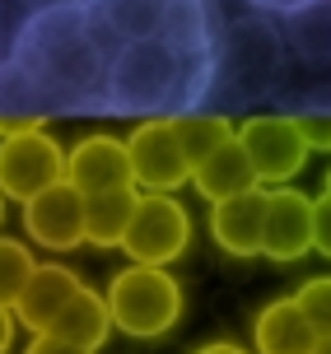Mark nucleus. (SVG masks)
<instances>
[{"mask_svg": "<svg viewBox=\"0 0 331 354\" xmlns=\"http://www.w3.org/2000/svg\"><path fill=\"white\" fill-rule=\"evenodd\" d=\"M5 61L33 88L37 112L52 117H98L107 52L89 28L84 0H33L10 28Z\"/></svg>", "mask_w": 331, "mask_h": 354, "instance_id": "obj_1", "label": "nucleus"}, {"mask_svg": "<svg viewBox=\"0 0 331 354\" xmlns=\"http://www.w3.org/2000/svg\"><path fill=\"white\" fill-rule=\"evenodd\" d=\"M215 52H187L163 37L122 42L107 56L98 117H177L215 98Z\"/></svg>", "mask_w": 331, "mask_h": 354, "instance_id": "obj_2", "label": "nucleus"}, {"mask_svg": "<svg viewBox=\"0 0 331 354\" xmlns=\"http://www.w3.org/2000/svg\"><path fill=\"white\" fill-rule=\"evenodd\" d=\"M89 28L107 56L122 42L163 37L187 52H215V15L210 0H84Z\"/></svg>", "mask_w": 331, "mask_h": 354, "instance_id": "obj_3", "label": "nucleus"}, {"mask_svg": "<svg viewBox=\"0 0 331 354\" xmlns=\"http://www.w3.org/2000/svg\"><path fill=\"white\" fill-rule=\"evenodd\" d=\"M107 317H112V331H122L131 340H163L182 322V308H187V294L177 275H168L163 266H122L112 284H107Z\"/></svg>", "mask_w": 331, "mask_h": 354, "instance_id": "obj_4", "label": "nucleus"}, {"mask_svg": "<svg viewBox=\"0 0 331 354\" xmlns=\"http://www.w3.org/2000/svg\"><path fill=\"white\" fill-rule=\"evenodd\" d=\"M117 248L140 266H173L192 248V214L173 192H140Z\"/></svg>", "mask_w": 331, "mask_h": 354, "instance_id": "obj_5", "label": "nucleus"}, {"mask_svg": "<svg viewBox=\"0 0 331 354\" xmlns=\"http://www.w3.org/2000/svg\"><path fill=\"white\" fill-rule=\"evenodd\" d=\"M215 56H220L215 93L229 84L233 98H247V93L271 88V80H276V71H280V37L266 28L262 19H243V24H233L224 37H215Z\"/></svg>", "mask_w": 331, "mask_h": 354, "instance_id": "obj_6", "label": "nucleus"}, {"mask_svg": "<svg viewBox=\"0 0 331 354\" xmlns=\"http://www.w3.org/2000/svg\"><path fill=\"white\" fill-rule=\"evenodd\" d=\"M233 136H238V145H243L252 173H257V187L294 182V177L308 168V159H313L308 140L298 136V122H294V117H285V112L247 117V122H238Z\"/></svg>", "mask_w": 331, "mask_h": 354, "instance_id": "obj_7", "label": "nucleus"}, {"mask_svg": "<svg viewBox=\"0 0 331 354\" xmlns=\"http://www.w3.org/2000/svg\"><path fill=\"white\" fill-rule=\"evenodd\" d=\"M131 177L140 192H182L192 187V159L182 154L168 117H140V126L126 136Z\"/></svg>", "mask_w": 331, "mask_h": 354, "instance_id": "obj_8", "label": "nucleus"}, {"mask_svg": "<svg viewBox=\"0 0 331 354\" xmlns=\"http://www.w3.org/2000/svg\"><path fill=\"white\" fill-rule=\"evenodd\" d=\"M66 177V149L47 131H19L0 136V196L28 201L42 187Z\"/></svg>", "mask_w": 331, "mask_h": 354, "instance_id": "obj_9", "label": "nucleus"}, {"mask_svg": "<svg viewBox=\"0 0 331 354\" xmlns=\"http://www.w3.org/2000/svg\"><path fill=\"white\" fill-rule=\"evenodd\" d=\"M313 252V196L280 182L266 187V219H262V257L276 266H294Z\"/></svg>", "mask_w": 331, "mask_h": 354, "instance_id": "obj_10", "label": "nucleus"}, {"mask_svg": "<svg viewBox=\"0 0 331 354\" xmlns=\"http://www.w3.org/2000/svg\"><path fill=\"white\" fill-rule=\"evenodd\" d=\"M24 233L37 248H52V252L80 248L84 243V192L61 177L52 187H42L37 196H28L24 201Z\"/></svg>", "mask_w": 331, "mask_h": 354, "instance_id": "obj_11", "label": "nucleus"}, {"mask_svg": "<svg viewBox=\"0 0 331 354\" xmlns=\"http://www.w3.org/2000/svg\"><path fill=\"white\" fill-rule=\"evenodd\" d=\"M262 219H266V187H247L210 205V238L233 261L262 257Z\"/></svg>", "mask_w": 331, "mask_h": 354, "instance_id": "obj_12", "label": "nucleus"}, {"mask_svg": "<svg viewBox=\"0 0 331 354\" xmlns=\"http://www.w3.org/2000/svg\"><path fill=\"white\" fill-rule=\"evenodd\" d=\"M66 182L80 187L84 196L107 192V187H131V154H126V140L117 136H103L93 131L84 140H75V149H66Z\"/></svg>", "mask_w": 331, "mask_h": 354, "instance_id": "obj_13", "label": "nucleus"}, {"mask_svg": "<svg viewBox=\"0 0 331 354\" xmlns=\"http://www.w3.org/2000/svg\"><path fill=\"white\" fill-rule=\"evenodd\" d=\"M80 284H84V280H80L70 266H61V261L33 266L28 284L19 289V299H15V322H19V326H28L33 336H42V331L56 322V313L75 299Z\"/></svg>", "mask_w": 331, "mask_h": 354, "instance_id": "obj_14", "label": "nucleus"}, {"mask_svg": "<svg viewBox=\"0 0 331 354\" xmlns=\"http://www.w3.org/2000/svg\"><path fill=\"white\" fill-rule=\"evenodd\" d=\"M317 331L294 294H280L252 322V354H313Z\"/></svg>", "mask_w": 331, "mask_h": 354, "instance_id": "obj_15", "label": "nucleus"}, {"mask_svg": "<svg viewBox=\"0 0 331 354\" xmlns=\"http://www.w3.org/2000/svg\"><path fill=\"white\" fill-rule=\"evenodd\" d=\"M192 187H196V196H206L210 205L224 201V196H238V192H247V187H257V173H252V163H247L238 136L224 140L220 149H210L206 159L196 163L192 168Z\"/></svg>", "mask_w": 331, "mask_h": 354, "instance_id": "obj_16", "label": "nucleus"}, {"mask_svg": "<svg viewBox=\"0 0 331 354\" xmlns=\"http://www.w3.org/2000/svg\"><path fill=\"white\" fill-rule=\"evenodd\" d=\"M47 336H61V340H75V345H84V350H103L107 336H112V317H107V299L103 294H93L89 284L75 289V299L56 313V322L47 326Z\"/></svg>", "mask_w": 331, "mask_h": 354, "instance_id": "obj_17", "label": "nucleus"}, {"mask_svg": "<svg viewBox=\"0 0 331 354\" xmlns=\"http://www.w3.org/2000/svg\"><path fill=\"white\" fill-rule=\"evenodd\" d=\"M136 201H140L136 182L84 196V243H93V248H117L126 224H131V214H136Z\"/></svg>", "mask_w": 331, "mask_h": 354, "instance_id": "obj_18", "label": "nucleus"}, {"mask_svg": "<svg viewBox=\"0 0 331 354\" xmlns=\"http://www.w3.org/2000/svg\"><path fill=\"white\" fill-rule=\"evenodd\" d=\"M168 122H173V136H177V145H182V154L192 159V168L206 159L210 149H220L224 140H233V131H238L224 112H206V107L177 112V117H168Z\"/></svg>", "mask_w": 331, "mask_h": 354, "instance_id": "obj_19", "label": "nucleus"}, {"mask_svg": "<svg viewBox=\"0 0 331 354\" xmlns=\"http://www.w3.org/2000/svg\"><path fill=\"white\" fill-rule=\"evenodd\" d=\"M289 24V47L303 61H327L331 56V0H313L294 15H285Z\"/></svg>", "mask_w": 331, "mask_h": 354, "instance_id": "obj_20", "label": "nucleus"}, {"mask_svg": "<svg viewBox=\"0 0 331 354\" xmlns=\"http://www.w3.org/2000/svg\"><path fill=\"white\" fill-rule=\"evenodd\" d=\"M33 252L24 248L19 238H0V303H10L15 308L19 289L28 284V275H33Z\"/></svg>", "mask_w": 331, "mask_h": 354, "instance_id": "obj_21", "label": "nucleus"}, {"mask_svg": "<svg viewBox=\"0 0 331 354\" xmlns=\"http://www.w3.org/2000/svg\"><path fill=\"white\" fill-rule=\"evenodd\" d=\"M298 308H303V317L313 322L317 336H331V275H313V280L298 284Z\"/></svg>", "mask_w": 331, "mask_h": 354, "instance_id": "obj_22", "label": "nucleus"}, {"mask_svg": "<svg viewBox=\"0 0 331 354\" xmlns=\"http://www.w3.org/2000/svg\"><path fill=\"white\" fill-rule=\"evenodd\" d=\"M298 136L308 140L313 154H331V107H308V112H294Z\"/></svg>", "mask_w": 331, "mask_h": 354, "instance_id": "obj_23", "label": "nucleus"}, {"mask_svg": "<svg viewBox=\"0 0 331 354\" xmlns=\"http://www.w3.org/2000/svg\"><path fill=\"white\" fill-rule=\"evenodd\" d=\"M313 252H322L331 261V196L313 201Z\"/></svg>", "mask_w": 331, "mask_h": 354, "instance_id": "obj_24", "label": "nucleus"}, {"mask_svg": "<svg viewBox=\"0 0 331 354\" xmlns=\"http://www.w3.org/2000/svg\"><path fill=\"white\" fill-rule=\"evenodd\" d=\"M24 354H93V350H84V345H75V340H61V336H33V345Z\"/></svg>", "mask_w": 331, "mask_h": 354, "instance_id": "obj_25", "label": "nucleus"}, {"mask_svg": "<svg viewBox=\"0 0 331 354\" xmlns=\"http://www.w3.org/2000/svg\"><path fill=\"white\" fill-rule=\"evenodd\" d=\"M252 10H262V15H294L303 5H313V0H247Z\"/></svg>", "mask_w": 331, "mask_h": 354, "instance_id": "obj_26", "label": "nucleus"}, {"mask_svg": "<svg viewBox=\"0 0 331 354\" xmlns=\"http://www.w3.org/2000/svg\"><path fill=\"white\" fill-rule=\"evenodd\" d=\"M15 308L10 303H0V354H10V345H15Z\"/></svg>", "mask_w": 331, "mask_h": 354, "instance_id": "obj_27", "label": "nucleus"}, {"mask_svg": "<svg viewBox=\"0 0 331 354\" xmlns=\"http://www.w3.org/2000/svg\"><path fill=\"white\" fill-rule=\"evenodd\" d=\"M192 354H252V350L238 345V340H206V345H196Z\"/></svg>", "mask_w": 331, "mask_h": 354, "instance_id": "obj_28", "label": "nucleus"}, {"mask_svg": "<svg viewBox=\"0 0 331 354\" xmlns=\"http://www.w3.org/2000/svg\"><path fill=\"white\" fill-rule=\"evenodd\" d=\"M313 354H331V336H317V345H313Z\"/></svg>", "mask_w": 331, "mask_h": 354, "instance_id": "obj_29", "label": "nucleus"}, {"mask_svg": "<svg viewBox=\"0 0 331 354\" xmlns=\"http://www.w3.org/2000/svg\"><path fill=\"white\" fill-rule=\"evenodd\" d=\"M322 196H331V168H327V177H322Z\"/></svg>", "mask_w": 331, "mask_h": 354, "instance_id": "obj_30", "label": "nucleus"}, {"mask_svg": "<svg viewBox=\"0 0 331 354\" xmlns=\"http://www.w3.org/2000/svg\"><path fill=\"white\" fill-rule=\"evenodd\" d=\"M0 219H5V196H0Z\"/></svg>", "mask_w": 331, "mask_h": 354, "instance_id": "obj_31", "label": "nucleus"}]
</instances>
